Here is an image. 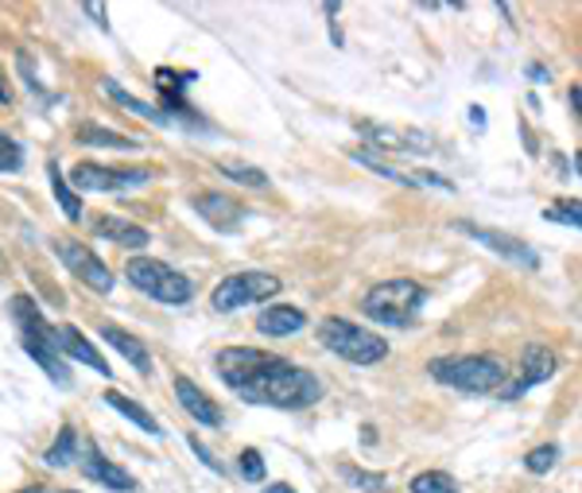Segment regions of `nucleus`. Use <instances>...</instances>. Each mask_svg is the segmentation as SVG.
<instances>
[{
  "label": "nucleus",
  "instance_id": "30",
  "mask_svg": "<svg viewBox=\"0 0 582 493\" xmlns=\"http://www.w3.org/2000/svg\"><path fill=\"white\" fill-rule=\"evenodd\" d=\"M20 163H23L20 144L8 132H0V171H20Z\"/></svg>",
  "mask_w": 582,
  "mask_h": 493
},
{
  "label": "nucleus",
  "instance_id": "11",
  "mask_svg": "<svg viewBox=\"0 0 582 493\" xmlns=\"http://www.w3.org/2000/svg\"><path fill=\"white\" fill-rule=\"evenodd\" d=\"M459 230H462V233H470V238H474V241H482L485 249H493V253L505 256V261L521 264V269H540V253H536V249H529V245H524V241L509 238V233H501V230H485V225H474V222H459Z\"/></svg>",
  "mask_w": 582,
  "mask_h": 493
},
{
  "label": "nucleus",
  "instance_id": "15",
  "mask_svg": "<svg viewBox=\"0 0 582 493\" xmlns=\"http://www.w3.org/2000/svg\"><path fill=\"white\" fill-rule=\"evenodd\" d=\"M175 396H179V404H183V412H191L194 416V424H202V427L222 424V409H218V404L210 401L191 378H175Z\"/></svg>",
  "mask_w": 582,
  "mask_h": 493
},
{
  "label": "nucleus",
  "instance_id": "26",
  "mask_svg": "<svg viewBox=\"0 0 582 493\" xmlns=\"http://www.w3.org/2000/svg\"><path fill=\"white\" fill-rule=\"evenodd\" d=\"M74 451H78V435H74V427H62L59 432V440L47 447V466H54V471H62V466H70V459H74Z\"/></svg>",
  "mask_w": 582,
  "mask_h": 493
},
{
  "label": "nucleus",
  "instance_id": "34",
  "mask_svg": "<svg viewBox=\"0 0 582 493\" xmlns=\"http://www.w3.org/2000/svg\"><path fill=\"white\" fill-rule=\"evenodd\" d=\"M264 493H295V490H291V486H269Z\"/></svg>",
  "mask_w": 582,
  "mask_h": 493
},
{
  "label": "nucleus",
  "instance_id": "27",
  "mask_svg": "<svg viewBox=\"0 0 582 493\" xmlns=\"http://www.w3.org/2000/svg\"><path fill=\"white\" fill-rule=\"evenodd\" d=\"M408 490H412V493H462L459 482H454L451 474H443V471H423V474H415L412 486H408Z\"/></svg>",
  "mask_w": 582,
  "mask_h": 493
},
{
  "label": "nucleus",
  "instance_id": "1",
  "mask_svg": "<svg viewBox=\"0 0 582 493\" xmlns=\"http://www.w3.org/2000/svg\"><path fill=\"white\" fill-rule=\"evenodd\" d=\"M218 378L249 404L264 409L299 412L322 401V381L303 365H291L288 358L269 354L253 346H230L218 354Z\"/></svg>",
  "mask_w": 582,
  "mask_h": 493
},
{
  "label": "nucleus",
  "instance_id": "29",
  "mask_svg": "<svg viewBox=\"0 0 582 493\" xmlns=\"http://www.w3.org/2000/svg\"><path fill=\"white\" fill-rule=\"evenodd\" d=\"M342 479H350L353 486H361L365 493L384 490V474H365V471H358V466H342Z\"/></svg>",
  "mask_w": 582,
  "mask_h": 493
},
{
  "label": "nucleus",
  "instance_id": "10",
  "mask_svg": "<svg viewBox=\"0 0 582 493\" xmlns=\"http://www.w3.org/2000/svg\"><path fill=\"white\" fill-rule=\"evenodd\" d=\"M358 132L369 137L377 148L397 155H412V152H435V137L423 129H397V124H373V121H358Z\"/></svg>",
  "mask_w": 582,
  "mask_h": 493
},
{
  "label": "nucleus",
  "instance_id": "32",
  "mask_svg": "<svg viewBox=\"0 0 582 493\" xmlns=\"http://www.w3.org/2000/svg\"><path fill=\"white\" fill-rule=\"evenodd\" d=\"M548 218H552V222H568L571 230H579V225H582L579 202H571V207H552V210H548Z\"/></svg>",
  "mask_w": 582,
  "mask_h": 493
},
{
  "label": "nucleus",
  "instance_id": "9",
  "mask_svg": "<svg viewBox=\"0 0 582 493\" xmlns=\"http://www.w3.org/2000/svg\"><path fill=\"white\" fill-rule=\"evenodd\" d=\"M54 253H59V261L67 264L86 288H93V292L101 295L113 292V272L106 269V261H101L98 253H90V249L78 245V241H62V238L54 241Z\"/></svg>",
  "mask_w": 582,
  "mask_h": 493
},
{
  "label": "nucleus",
  "instance_id": "31",
  "mask_svg": "<svg viewBox=\"0 0 582 493\" xmlns=\"http://www.w3.org/2000/svg\"><path fill=\"white\" fill-rule=\"evenodd\" d=\"M241 474L249 482H264V459L261 451H241Z\"/></svg>",
  "mask_w": 582,
  "mask_h": 493
},
{
  "label": "nucleus",
  "instance_id": "7",
  "mask_svg": "<svg viewBox=\"0 0 582 493\" xmlns=\"http://www.w3.org/2000/svg\"><path fill=\"white\" fill-rule=\"evenodd\" d=\"M280 292V276L272 272H233L225 276L222 284L214 288V308L218 311H238V308H249V303H261L269 295Z\"/></svg>",
  "mask_w": 582,
  "mask_h": 493
},
{
  "label": "nucleus",
  "instance_id": "21",
  "mask_svg": "<svg viewBox=\"0 0 582 493\" xmlns=\"http://www.w3.org/2000/svg\"><path fill=\"white\" fill-rule=\"evenodd\" d=\"M106 401H109V409H117L124 420H132V424H137L140 432H148V435H160V432H163V427L155 424V416H152V412H148V409H140L137 401H129V396H124V393H117V389H109V393H106Z\"/></svg>",
  "mask_w": 582,
  "mask_h": 493
},
{
  "label": "nucleus",
  "instance_id": "20",
  "mask_svg": "<svg viewBox=\"0 0 582 493\" xmlns=\"http://www.w3.org/2000/svg\"><path fill=\"white\" fill-rule=\"evenodd\" d=\"M93 233H98L101 241H113V245H121V249H144L148 241H152L144 225H132V222H124V218H98V222H93Z\"/></svg>",
  "mask_w": 582,
  "mask_h": 493
},
{
  "label": "nucleus",
  "instance_id": "18",
  "mask_svg": "<svg viewBox=\"0 0 582 493\" xmlns=\"http://www.w3.org/2000/svg\"><path fill=\"white\" fill-rule=\"evenodd\" d=\"M353 160L358 163H365L369 171H377L381 179H392V183H404V187H435V191H451V183H446L443 175H435V171H397V168H389V163H381V160H373V155H365V152H353Z\"/></svg>",
  "mask_w": 582,
  "mask_h": 493
},
{
  "label": "nucleus",
  "instance_id": "28",
  "mask_svg": "<svg viewBox=\"0 0 582 493\" xmlns=\"http://www.w3.org/2000/svg\"><path fill=\"white\" fill-rule=\"evenodd\" d=\"M555 463H560V447H555V443H544V447H536L529 459H524V466H529L532 474H548Z\"/></svg>",
  "mask_w": 582,
  "mask_h": 493
},
{
  "label": "nucleus",
  "instance_id": "16",
  "mask_svg": "<svg viewBox=\"0 0 582 493\" xmlns=\"http://www.w3.org/2000/svg\"><path fill=\"white\" fill-rule=\"evenodd\" d=\"M98 334L109 342V346L117 350V354L124 358V362L137 365V373H144V378H148V373H152V354H148V346H144V342H140V339H132L129 331H121V326H113V323H101V326H98Z\"/></svg>",
  "mask_w": 582,
  "mask_h": 493
},
{
  "label": "nucleus",
  "instance_id": "22",
  "mask_svg": "<svg viewBox=\"0 0 582 493\" xmlns=\"http://www.w3.org/2000/svg\"><path fill=\"white\" fill-rule=\"evenodd\" d=\"M47 175H51V191H54V199H59L62 214H67L70 222H78V218H82V199H78V191L67 183V175H62V168L54 160L47 163Z\"/></svg>",
  "mask_w": 582,
  "mask_h": 493
},
{
  "label": "nucleus",
  "instance_id": "6",
  "mask_svg": "<svg viewBox=\"0 0 582 493\" xmlns=\"http://www.w3.org/2000/svg\"><path fill=\"white\" fill-rule=\"evenodd\" d=\"M124 276H129L132 288H140V292L152 295V300L168 303V308H179V303H187L194 295V284L183 272H175L163 261H152V256H132V261L124 264Z\"/></svg>",
  "mask_w": 582,
  "mask_h": 493
},
{
  "label": "nucleus",
  "instance_id": "25",
  "mask_svg": "<svg viewBox=\"0 0 582 493\" xmlns=\"http://www.w3.org/2000/svg\"><path fill=\"white\" fill-rule=\"evenodd\" d=\"M101 85H106V93H109V98H113V101H121V105H124V109H132V113L148 117V121H152V124H171L168 117H163V109H152V105H144V101H137V98H132V93H124L121 85L113 82V78H106V82H101Z\"/></svg>",
  "mask_w": 582,
  "mask_h": 493
},
{
  "label": "nucleus",
  "instance_id": "13",
  "mask_svg": "<svg viewBox=\"0 0 582 493\" xmlns=\"http://www.w3.org/2000/svg\"><path fill=\"white\" fill-rule=\"evenodd\" d=\"M194 210H199L202 222H210L214 230H222V233L241 230V222L249 218V210L241 207L238 199H225V194H218V191L199 194V199H194Z\"/></svg>",
  "mask_w": 582,
  "mask_h": 493
},
{
  "label": "nucleus",
  "instance_id": "2",
  "mask_svg": "<svg viewBox=\"0 0 582 493\" xmlns=\"http://www.w3.org/2000/svg\"><path fill=\"white\" fill-rule=\"evenodd\" d=\"M12 319H16V331H20V346L31 354V362H39V370L59 389H70V370L67 362H62L59 346H54V326H47L43 311H39L28 295H16Z\"/></svg>",
  "mask_w": 582,
  "mask_h": 493
},
{
  "label": "nucleus",
  "instance_id": "23",
  "mask_svg": "<svg viewBox=\"0 0 582 493\" xmlns=\"http://www.w3.org/2000/svg\"><path fill=\"white\" fill-rule=\"evenodd\" d=\"M74 137L78 144H90V148H117V152H132V148H137V140L121 137V132L113 129H101V124H82Z\"/></svg>",
  "mask_w": 582,
  "mask_h": 493
},
{
  "label": "nucleus",
  "instance_id": "4",
  "mask_svg": "<svg viewBox=\"0 0 582 493\" xmlns=\"http://www.w3.org/2000/svg\"><path fill=\"white\" fill-rule=\"evenodd\" d=\"M431 378H435L439 385L459 389V393H498L509 378V365L493 354L439 358V362H431Z\"/></svg>",
  "mask_w": 582,
  "mask_h": 493
},
{
  "label": "nucleus",
  "instance_id": "14",
  "mask_svg": "<svg viewBox=\"0 0 582 493\" xmlns=\"http://www.w3.org/2000/svg\"><path fill=\"white\" fill-rule=\"evenodd\" d=\"M54 346H59V354H67L70 362H82V365H90V370H98L101 378H113L109 362L93 350V342L86 339L78 326H59V331H54Z\"/></svg>",
  "mask_w": 582,
  "mask_h": 493
},
{
  "label": "nucleus",
  "instance_id": "12",
  "mask_svg": "<svg viewBox=\"0 0 582 493\" xmlns=\"http://www.w3.org/2000/svg\"><path fill=\"white\" fill-rule=\"evenodd\" d=\"M555 365H560V358H555L548 346H529V350H524L521 373H516L513 385H501V396H505V401H516V396L529 393L532 385H540V381L552 378Z\"/></svg>",
  "mask_w": 582,
  "mask_h": 493
},
{
  "label": "nucleus",
  "instance_id": "5",
  "mask_svg": "<svg viewBox=\"0 0 582 493\" xmlns=\"http://www.w3.org/2000/svg\"><path fill=\"white\" fill-rule=\"evenodd\" d=\"M319 342L345 358L350 365H377L389 358V342L381 334L365 331V326L350 323V319H322L319 323Z\"/></svg>",
  "mask_w": 582,
  "mask_h": 493
},
{
  "label": "nucleus",
  "instance_id": "24",
  "mask_svg": "<svg viewBox=\"0 0 582 493\" xmlns=\"http://www.w3.org/2000/svg\"><path fill=\"white\" fill-rule=\"evenodd\" d=\"M218 171H222L225 179H233V183H241V187H257V191H264V187H269V175H264L261 168H253V163L218 160Z\"/></svg>",
  "mask_w": 582,
  "mask_h": 493
},
{
  "label": "nucleus",
  "instance_id": "3",
  "mask_svg": "<svg viewBox=\"0 0 582 493\" xmlns=\"http://www.w3.org/2000/svg\"><path fill=\"white\" fill-rule=\"evenodd\" d=\"M423 303H428V288L415 280H384V284L369 288L361 311L381 326H412L420 319Z\"/></svg>",
  "mask_w": 582,
  "mask_h": 493
},
{
  "label": "nucleus",
  "instance_id": "33",
  "mask_svg": "<svg viewBox=\"0 0 582 493\" xmlns=\"http://www.w3.org/2000/svg\"><path fill=\"white\" fill-rule=\"evenodd\" d=\"M0 105H12V90H8L4 74H0Z\"/></svg>",
  "mask_w": 582,
  "mask_h": 493
},
{
  "label": "nucleus",
  "instance_id": "8",
  "mask_svg": "<svg viewBox=\"0 0 582 493\" xmlns=\"http://www.w3.org/2000/svg\"><path fill=\"white\" fill-rule=\"evenodd\" d=\"M152 168H101V163H78L70 171L74 191H137L152 183Z\"/></svg>",
  "mask_w": 582,
  "mask_h": 493
},
{
  "label": "nucleus",
  "instance_id": "17",
  "mask_svg": "<svg viewBox=\"0 0 582 493\" xmlns=\"http://www.w3.org/2000/svg\"><path fill=\"white\" fill-rule=\"evenodd\" d=\"M82 471H86V479L101 482V486L113 490V493H137V479H132L129 471H121L117 463H109L106 455H98V451H90V455H86Z\"/></svg>",
  "mask_w": 582,
  "mask_h": 493
},
{
  "label": "nucleus",
  "instance_id": "19",
  "mask_svg": "<svg viewBox=\"0 0 582 493\" xmlns=\"http://www.w3.org/2000/svg\"><path fill=\"white\" fill-rule=\"evenodd\" d=\"M307 326V315L299 308H288V303H277V308H264L257 315V331L272 334V339H288V334H299Z\"/></svg>",
  "mask_w": 582,
  "mask_h": 493
},
{
  "label": "nucleus",
  "instance_id": "35",
  "mask_svg": "<svg viewBox=\"0 0 582 493\" xmlns=\"http://www.w3.org/2000/svg\"><path fill=\"white\" fill-rule=\"evenodd\" d=\"M20 493H43V490H39V486H28V490H20Z\"/></svg>",
  "mask_w": 582,
  "mask_h": 493
}]
</instances>
